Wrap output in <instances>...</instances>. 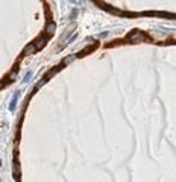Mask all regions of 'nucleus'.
I'll return each mask as SVG.
<instances>
[{
  "instance_id": "f257e3e1",
  "label": "nucleus",
  "mask_w": 176,
  "mask_h": 182,
  "mask_svg": "<svg viewBox=\"0 0 176 182\" xmlns=\"http://www.w3.org/2000/svg\"><path fill=\"white\" fill-rule=\"evenodd\" d=\"M129 39H131V41H144L146 36L143 35L141 32H132V34L129 35Z\"/></svg>"
}]
</instances>
